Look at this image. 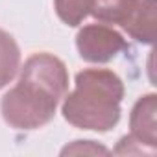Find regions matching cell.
<instances>
[{
	"mask_svg": "<svg viewBox=\"0 0 157 157\" xmlns=\"http://www.w3.org/2000/svg\"><path fill=\"white\" fill-rule=\"evenodd\" d=\"M113 153L117 155H155V150L144 146L140 140H137L131 135H126L118 140V146L113 150Z\"/></svg>",
	"mask_w": 157,
	"mask_h": 157,
	"instance_id": "cell-10",
	"label": "cell"
},
{
	"mask_svg": "<svg viewBox=\"0 0 157 157\" xmlns=\"http://www.w3.org/2000/svg\"><path fill=\"white\" fill-rule=\"evenodd\" d=\"M93 0H54V10L67 26H80L91 11Z\"/></svg>",
	"mask_w": 157,
	"mask_h": 157,
	"instance_id": "cell-8",
	"label": "cell"
},
{
	"mask_svg": "<svg viewBox=\"0 0 157 157\" xmlns=\"http://www.w3.org/2000/svg\"><path fill=\"white\" fill-rule=\"evenodd\" d=\"M155 113H157V96L150 93V94L140 96L135 102V105L131 107V115H129V129H131L129 135L151 150H157Z\"/></svg>",
	"mask_w": 157,
	"mask_h": 157,
	"instance_id": "cell-4",
	"label": "cell"
},
{
	"mask_svg": "<svg viewBox=\"0 0 157 157\" xmlns=\"http://www.w3.org/2000/svg\"><path fill=\"white\" fill-rule=\"evenodd\" d=\"M21 68V50L11 33L0 30V89L13 82Z\"/></svg>",
	"mask_w": 157,
	"mask_h": 157,
	"instance_id": "cell-7",
	"label": "cell"
},
{
	"mask_svg": "<svg viewBox=\"0 0 157 157\" xmlns=\"http://www.w3.org/2000/svg\"><path fill=\"white\" fill-rule=\"evenodd\" d=\"M124 82L109 68H85L76 74V87L63 96V118L78 129L111 131L122 115Z\"/></svg>",
	"mask_w": 157,
	"mask_h": 157,
	"instance_id": "cell-2",
	"label": "cell"
},
{
	"mask_svg": "<svg viewBox=\"0 0 157 157\" xmlns=\"http://www.w3.org/2000/svg\"><path fill=\"white\" fill-rule=\"evenodd\" d=\"M140 2L142 0H93L89 15L102 24H117L126 32Z\"/></svg>",
	"mask_w": 157,
	"mask_h": 157,
	"instance_id": "cell-5",
	"label": "cell"
},
{
	"mask_svg": "<svg viewBox=\"0 0 157 157\" xmlns=\"http://www.w3.org/2000/svg\"><path fill=\"white\" fill-rule=\"evenodd\" d=\"M128 35L142 44H153L155 41V0H142L133 21L126 28Z\"/></svg>",
	"mask_w": 157,
	"mask_h": 157,
	"instance_id": "cell-6",
	"label": "cell"
},
{
	"mask_svg": "<svg viewBox=\"0 0 157 157\" xmlns=\"http://www.w3.org/2000/svg\"><path fill=\"white\" fill-rule=\"evenodd\" d=\"M76 48L87 63H109L128 48L126 39L107 24H87L76 35Z\"/></svg>",
	"mask_w": 157,
	"mask_h": 157,
	"instance_id": "cell-3",
	"label": "cell"
},
{
	"mask_svg": "<svg viewBox=\"0 0 157 157\" xmlns=\"http://www.w3.org/2000/svg\"><path fill=\"white\" fill-rule=\"evenodd\" d=\"M111 150L94 140H74L61 150V155H107Z\"/></svg>",
	"mask_w": 157,
	"mask_h": 157,
	"instance_id": "cell-9",
	"label": "cell"
},
{
	"mask_svg": "<svg viewBox=\"0 0 157 157\" xmlns=\"http://www.w3.org/2000/svg\"><path fill=\"white\" fill-rule=\"evenodd\" d=\"M67 91V65L48 52H39L24 61L19 83L0 100V113L10 128L33 131L54 118Z\"/></svg>",
	"mask_w": 157,
	"mask_h": 157,
	"instance_id": "cell-1",
	"label": "cell"
}]
</instances>
